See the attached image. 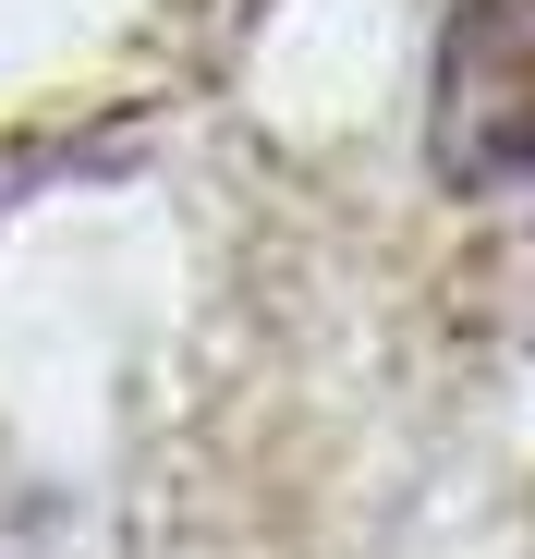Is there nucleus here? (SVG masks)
Here are the masks:
<instances>
[{
    "label": "nucleus",
    "mask_w": 535,
    "mask_h": 559,
    "mask_svg": "<svg viewBox=\"0 0 535 559\" xmlns=\"http://www.w3.org/2000/svg\"><path fill=\"white\" fill-rule=\"evenodd\" d=\"M426 158L451 195H535V0H463L438 25Z\"/></svg>",
    "instance_id": "1"
}]
</instances>
